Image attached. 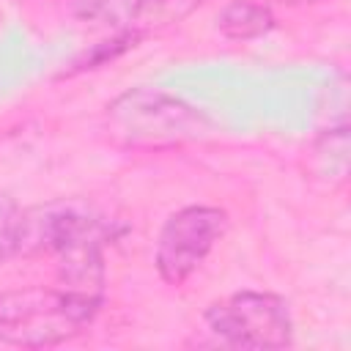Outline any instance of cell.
Instances as JSON below:
<instances>
[{"label": "cell", "instance_id": "obj_1", "mask_svg": "<svg viewBox=\"0 0 351 351\" xmlns=\"http://www.w3.org/2000/svg\"><path fill=\"white\" fill-rule=\"evenodd\" d=\"M101 310V296L27 285L0 293V343L16 348H52L82 335Z\"/></svg>", "mask_w": 351, "mask_h": 351}, {"label": "cell", "instance_id": "obj_2", "mask_svg": "<svg viewBox=\"0 0 351 351\" xmlns=\"http://www.w3.org/2000/svg\"><path fill=\"white\" fill-rule=\"evenodd\" d=\"M110 137L123 148H170L206 132V118L186 101L151 88H134L107 107Z\"/></svg>", "mask_w": 351, "mask_h": 351}, {"label": "cell", "instance_id": "obj_3", "mask_svg": "<svg viewBox=\"0 0 351 351\" xmlns=\"http://www.w3.org/2000/svg\"><path fill=\"white\" fill-rule=\"evenodd\" d=\"M115 236L112 219L77 200H52L19 211L16 255H66L80 247H104Z\"/></svg>", "mask_w": 351, "mask_h": 351}, {"label": "cell", "instance_id": "obj_4", "mask_svg": "<svg viewBox=\"0 0 351 351\" xmlns=\"http://www.w3.org/2000/svg\"><path fill=\"white\" fill-rule=\"evenodd\" d=\"M203 321L217 343L230 348H285L293 340L285 299L266 291H236L208 304Z\"/></svg>", "mask_w": 351, "mask_h": 351}, {"label": "cell", "instance_id": "obj_5", "mask_svg": "<svg viewBox=\"0 0 351 351\" xmlns=\"http://www.w3.org/2000/svg\"><path fill=\"white\" fill-rule=\"evenodd\" d=\"M228 230V214L217 206H186L159 230L154 266L167 285H184Z\"/></svg>", "mask_w": 351, "mask_h": 351}, {"label": "cell", "instance_id": "obj_6", "mask_svg": "<svg viewBox=\"0 0 351 351\" xmlns=\"http://www.w3.org/2000/svg\"><path fill=\"white\" fill-rule=\"evenodd\" d=\"M151 0H71V11L77 19L110 27L115 33H129L140 38L137 27Z\"/></svg>", "mask_w": 351, "mask_h": 351}, {"label": "cell", "instance_id": "obj_7", "mask_svg": "<svg viewBox=\"0 0 351 351\" xmlns=\"http://www.w3.org/2000/svg\"><path fill=\"white\" fill-rule=\"evenodd\" d=\"M274 27V14L258 0H233L217 16V30L230 41L261 38Z\"/></svg>", "mask_w": 351, "mask_h": 351}, {"label": "cell", "instance_id": "obj_8", "mask_svg": "<svg viewBox=\"0 0 351 351\" xmlns=\"http://www.w3.org/2000/svg\"><path fill=\"white\" fill-rule=\"evenodd\" d=\"M203 0H151L145 14H143V22L137 27L140 38L145 33H154V30H165L170 25H178L184 16H189Z\"/></svg>", "mask_w": 351, "mask_h": 351}, {"label": "cell", "instance_id": "obj_9", "mask_svg": "<svg viewBox=\"0 0 351 351\" xmlns=\"http://www.w3.org/2000/svg\"><path fill=\"white\" fill-rule=\"evenodd\" d=\"M19 206L0 195V263L16 258V225H19Z\"/></svg>", "mask_w": 351, "mask_h": 351}]
</instances>
